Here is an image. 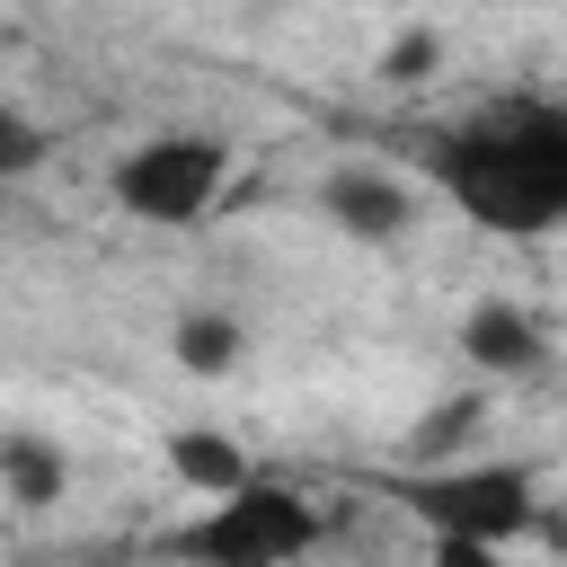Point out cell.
Masks as SVG:
<instances>
[{"label": "cell", "instance_id": "obj_1", "mask_svg": "<svg viewBox=\"0 0 567 567\" xmlns=\"http://www.w3.org/2000/svg\"><path fill=\"white\" fill-rule=\"evenodd\" d=\"M434 186L496 239L567 230V106L496 97L434 142Z\"/></svg>", "mask_w": 567, "mask_h": 567}, {"label": "cell", "instance_id": "obj_2", "mask_svg": "<svg viewBox=\"0 0 567 567\" xmlns=\"http://www.w3.org/2000/svg\"><path fill=\"white\" fill-rule=\"evenodd\" d=\"M319 505L284 478H248L230 496H213L186 532H168V558L186 567H301L319 549Z\"/></svg>", "mask_w": 567, "mask_h": 567}, {"label": "cell", "instance_id": "obj_3", "mask_svg": "<svg viewBox=\"0 0 567 567\" xmlns=\"http://www.w3.org/2000/svg\"><path fill=\"white\" fill-rule=\"evenodd\" d=\"M221 186H230V142H213V133H159V142H133V151L106 168L115 213H133V221H151V230L204 221V213L221 204Z\"/></svg>", "mask_w": 567, "mask_h": 567}, {"label": "cell", "instance_id": "obj_4", "mask_svg": "<svg viewBox=\"0 0 567 567\" xmlns=\"http://www.w3.org/2000/svg\"><path fill=\"white\" fill-rule=\"evenodd\" d=\"M408 514L434 532V540H523L540 523V478L523 461H461V470H425V478H399Z\"/></svg>", "mask_w": 567, "mask_h": 567}, {"label": "cell", "instance_id": "obj_5", "mask_svg": "<svg viewBox=\"0 0 567 567\" xmlns=\"http://www.w3.org/2000/svg\"><path fill=\"white\" fill-rule=\"evenodd\" d=\"M319 213L346 230V239H372V248H390L399 230H408V186L399 177H381V168H337L328 186H319Z\"/></svg>", "mask_w": 567, "mask_h": 567}, {"label": "cell", "instance_id": "obj_6", "mask_svg": "<svg viewBox=\"0 0 567 567\" xmlns=\"http://www.w3.org/2000/svg\"><path fill=\"white\" fill-rule=\"evenodd\" d=\"M159 452H168V470H177V478H186L204 505L257 478V470H248V452H239L230 434H213V425H168V443H159Z\"/></svg>", "mask_w": 567, "mask_h": 567}, {"label": "cell", "instance_id": "obj_7", "mask_svg": "<svg viewBox=\"0 0 567 567\" xmlns=\"http://www.w3.org/2000/svg\"><path fill=\"white\" fill-rule=\"evenodd\" d=\"M461 354L470 363H487V372H540V328L514 310V301H478L470 310V328H461Z\"/></svg>", "mask_w": 567, "mask_h": 567}, {"label": "cell", "instance_id": "obj_8", "mask_svg": "<svg viewBox=\"0 0 567 567\" xmlns=\"http://www.w3.org/2000/svg\"><path fill=\"white\" fill-rule=\"evenodd\" d=\"M62 487H71V461H62L44 434H27V425L0 434V496H9L18 514H44Z\"/></svg>", "mask_w": 567, "mask_h": 567}, {"label": "cell", "instance_id": "obj_9", "mask_svg": "<svg viewBox=\"0 0 567 567\" xmlns=\"http://www.w3.org/2000/svg\"><path fill=\"white\" fill-rule=\"evenodd\" d=\"M168 346H177V363H186L195 381H221V372L239 363V346H248V337H239V319L195 310V319H177V337H168Z\"/></svg>", "mask_w": 567, "mask_h": 567}, {"label": "cell", "instance_id": "obj_10", "mask_svg": "<svg viewBox=\"0 0 567 567\" xmlns=\"http://www.w3.org/2000/svg\"><path fill=\"white\" fill-rule=\"evenodd\" d=\"M44 151H53V142H44V124H35V115H18V106H0V177H27Z\"/></svg>", "mask_w": 567, "mask_h": 567}, {"label": "cell", "instance_id": "obj_11", "mask_svg": "<svg viewBox=\"0 0 567 567\" xmlns=\"http://www.w3.org/2000/svg\"><path fill=\"white\" fill-rule=\"evenodd\" d=\"M434 62H443V35H434V27H416V35H399V44L381 53V80H399V89H408V80H425Z\"/></svg>", "mask_w": 567, "mask_h": 567}, {"label": "cell", "instance_id": "obj_12", "mask_svg": "<svg viewBox=\"0 0 567 567\" xmlns=\"http://www.w3.org/2000/svg\"><path fill=\"white\" fill-rule=\"evenodd\" d=\"M470 425H478V399H443V408H434V416L416 425V452H452V443H461Z\"/></svg>", "mask_w": 567, "mask_h": 567}, {"label": "cell", "instance_id": "obj_13", "mask_svg": "<svg viewBox=\"0 0 567 567\" xmlns=\"http://www.w3.org/2000/svg\"><path fill=\"white\" fill-rule=\"evenodd\" d=\"M425 567H505V549H496V540H434Z\"/></svg>", "mask_w": 567, "mask_h": 567}]
</instances>
